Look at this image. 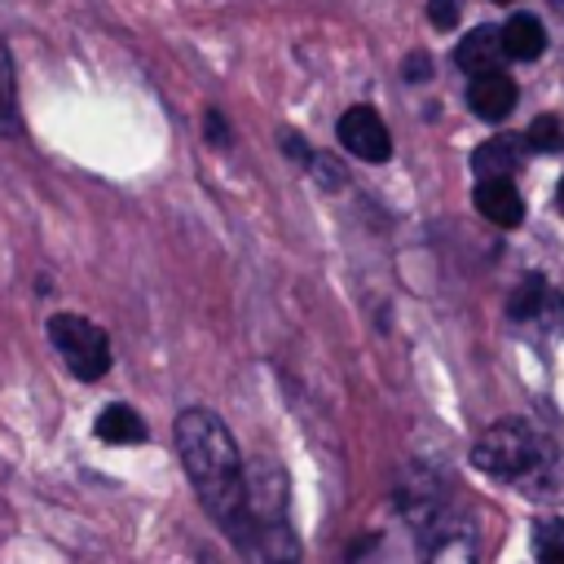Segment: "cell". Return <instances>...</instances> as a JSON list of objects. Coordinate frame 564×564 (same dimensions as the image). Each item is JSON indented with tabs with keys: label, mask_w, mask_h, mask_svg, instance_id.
<instances>
[{
	"label": "cell",
	"mask_w": 564,
	"mask_h": 564,
	"mask_svg": "<svg viewBox=\"0 0 564 564\" xmlns=\"http://www.w3.org/2000/svg\"><path fill=\"white\" fill-rule=\"evenodd\" d=\"M176 454L185 463V476L198 494V502L212 511V520L238 542H251V516H247V476L238 445L229 427L212 410H181L176 414Z\"/></svg>",
	"instance_id": "obj_1"
},
{
	"label": "cell",
	"mask_w": 564,
	"mask_h": 564,
	"mask_svg": "<svg viewBox=\"0 0 564 564\" xmlns=\"http://www.w3.org/2000/svg\"><path fill=\"white\" fill-rule=\"evenodd\" d=\"M471 463H476L480 471H489V476L511 480V476H524L529 467L542 463V441H538V432H533L529 423H520V419H498V423H489V427L476 436Z\"/></svg>",
	"instance_id": "obj_2"
},
{
	"label": "cell",
	"mask_w": 564,
	"mask_h": 564,
	"mask_svg": "<svg viewBox=\"0 0 564 564\" xmlns=\"http://www.w3.org/2000/svg\"><path fill=\"white\" fill-rule=\"evenodd\" d=\"M48 339L66 357L75 379L93 383V379H101L110 370V339H106V330L97 322H88L79 313H53L48 317Z\"/></svg>",
	"instance_id": "obj_3"
},
{
	"label": "cell",
	"mask_w": 564,
	"mask_h": 564,
	"mask_svg": "<svg viewBox=\"0 0 564 564\" xmlns=\"http://www.w3.org/2000/svg\"><path fill=\"white\" fill-rule=\"evenodd\" d=\"M339 141L348 154H357L366 163H388V154H392V137L370 106H348L339 115Z\"/></svg>",
	"instance_id": "obj_4"
},
{
	"label": "cell",
	"mask_w": 564,
	"mask_h": 564,
	"mask_svg": "<svg viewBox=\"0 0 564 564\" xmlns=\"http://www.w3.org/2000/svg\"><path fill=\"white\" fill-rule=\"evenodd\" d=\"M471 203H476V212H480L485 220H494V225H502V229H511V225L524 220V198H520V189H516L511 176H480Z\"/></svg>",
	"instance_id": "obj_5"
},
{
	"label": "cell",
	"mask_w": 564,
	"mask_h": 564,
	"mask_svg": "<svg viewBox=\"0 0 564 564\" xmlns=\"http://www.w3.org/2000/svg\"><path fill=\"white\" fill-rule=\"evenodd\" d=\"M516 84L502 75V70H485V75H471V84H467V106L480 115V119H489V123H498V119H507L511 110H516Z\"/></svg>",
	"instance_id": "obj_6"
},
{
	"label": "cell",
	"mask_w": 564,
	"mask_h": 564,
	"mask_svg": "<svg viewBox=\"0 0 564 564\" xmlns=\"http://www.w3.org/2000/svg\"><path fill=\"white\" fill-rule=\"evenodd\" d=\"M507 57V40L498 26H476L463 35V44L454 48V62L467 70V75H485V70H498V62Z\"/></svg>",
	"instance_id": "obj_7"
},
{
	"label": "cell",
	"mask_w": 564,
	"mask_h": 564,
	"mask_svg": "<svg viewBox=\"0 0 564 564\" xmlns=\"http://www.w3.org/2000/svg\"><path fill=\"white\" fill-rule=\"evenodd\" d=\"M524 150H529L524 137H494V141L476 145L471 167H476V176H516Z\"/></svg>",
	"instance_id": "obj_8"
},
{
	"label": "cell",
	"mask_w": 564,
	"mask_h": 564,
	"mask_svg": "<svg viewBox=\"0 0 564 564\" xmlns=\"http://www.w3.org/2000/svg\"><path fill=\"white\" fill-rule=\"evenodd\" d=\"M502 40H507V57H516V62H533V57L546 48V31H542V22H538L533 13L507 18Z\"/></svg>",
	"instance_id": "obj_9"
},
{
	"label": "cell",
	"mask_w": 564,
	"mask_h": 564,
	"mask_svg": "<svg viewBox=\"0 0 564 564\" xmlns=\"http://www.w3.org/2000/svg\"><path fill=\"white\" fill-rule=\"evenodd\" d=\"M97 436L106 445H141L145 441V423L132 405H106L97 414Z\"/></svg>",
	"instance_id": "obj_10"
},
{
	"label": "cell",
	"mask_w": 564,
	"mask_h": 564,
	"mask_svg": "<svg viewBox=\"0 0 564 564\" xmlns=\"http://www.w3.org/2000/svg\"><path fill=\"white\" fill-rule=\"evenodd\" d=\"M256 546L264 551L269 564H300V538L291 533L286 520H264V524H256Z\"/></svg>",
	"instance_id": "obj_11"
},
{
	"label": "cell",
	"mask_w": 564,
	"mask_h": 564,
	"mask_svg": "<svg viewBox=\"0 0 564 564\" xmlns=\"http://www.w3.org/2000/svg\"><path fill=\"white\" fill-rule=\"evenodd\" d=\"M427 564H476V538L467 524L441 529L427 546Z\"/></svg>",
	"instance_id": "obj_12"
},
{
	"label": "cell",
	"mask_w": 564,
	"mask_h": 564,
	"mask_svg": "<svg viewBox=\"0 0 564 564\" xmlns=\"http://www.w3.org/2000/svg\"><path fill=\"white\" fill-rule=\"evenodd\" d=\"M533 555H538V564H564V520L533 524Z\"/></svg>",
	"instance_id": "obj_13"
},
{
	"label": "cell",
	"mask_w": 564,
	"mask_h": 564,
	"mask_svg": "<svg viewBox=\"0 0 564 564\" xmlns=\"http://www.w3.org/2000/svg\"><path fill=\"white\" fill-rule=\"evenodd\" d=\"M0 128L18 132V79H13V62L4 44H0Z\"/></svg>",
	"instance_id": "obj_14"
},
{
	"label": "cell",
	"mask_w": 564,
	"mask_h": 564,
	"mask_svg": "<svg viewBox=\"0 0 564 564\" xmlns=\"http://www.w3.org/2000/svg\"><path fill=\"white\" fill-rule=\"evenodd\" d=\"M529 150H538V154H555V150H564V123L555 119V115H538L533 123H529Z\"/></svg>",
	"instance_id": "obj_15"
},
{
	"label": "cell",
	"mask_w": 564,
	"mask_h": 564,
	"mask_svg": "<svg viewBox=\"0 0 564 564\" xmlns=\"http://www.w3.org/2000/svg\"><path fill=\"white\" fill-rule=\"evenodd\" d=\"M546 300H551V295H546V282H542V278H524V282L511 291L507 308H511V317H529V313H538Z\"/></svg>",
	"instance_id": "obj_16"
},
{
	"label": "cell",
	"mask_w": 564,
	"mask_h": 564,
	"mask_svg": "<svg viewBox=\"0 0 564 564\" xmlns=\"http://www.w3.org/2000/svg\"><path fill=\"white\" fill-rule=\"evenodd\" d=\"M427 22L436 31H454L458 26V0H427Z\"/></svg>",
	"instance_id": "obj_17"
},
{
	"label": "cell",
	"mask_w": 564,
	"mask_h": 564,
	"mask_svg": "<svg viewBox=\"0 0 564 564\" xmlns=\"http://www.w3.org/2000/svg\"><path fill=\"white\" fill-rule=\"evenodd\" d=\"M282 145H286V154H291L295 163H304V167L313 163V154H308V145H304V137H295V132H286V137H282Z\"/></svg>",
	"instance_id": "obj_18"
},
{
	"label": "cell",
	"mask_w": 564,
	"mask_h": 564,
	"mask_svg": "<svg viewBox=\"0 0 564 564\" xmlns=\"http://www.w3.org/2000/svg\"><path fill=\"white\" fill-rule=\"evenodd\" d=\"M207 137H212L216 145H225V141H229V132H225V119H220L216 110H207Z\"/></svg>",
	"instance_id": "obj_19"
},
{
	"label": "cell",
	"mask_w": 564,
	"mask_h": 564,
	"mask_svg": "<svg viewBox=\"0 0 564 564\" xmlns=\"http://www.w3.org/2000/svg\"><path fill=\"white\" fill-rule=\"evenodd\" d=\"M405 75H410V79H423V75H427V57H423V53H414V57L405 62Z\"/></svg>",
	"instance_id": "obj_20"
},
{
	"label": "cell",
	"mask_w": 564,
	"mask_h": 564,
	"mask_svg": "<svg viewBox=\"0 0 564 564\" xmlns=\"http://www.w3.org/2000/svg\"><path fill=\"white\" fill-rule=\"evenodd\" d=\"M555 203H560V212H564V176H560V189H555Z\"/></svg>",
	"instance_id": "obj_21"
},
{
	"label": "cell",
	"mask_w": 564,
	"mask_h": 564,
	"mask_svg": "<svg viewBox=\"0 0 564 564\" xmlns=\"http://www.w3.org/2000/svg\"><path fill=\"white\" fill-rule=\"evenodd\" d=\"M494 4H511V0H494Z\"/></svg>",
	"instance_id": "obj_22"
}]
</instances>
